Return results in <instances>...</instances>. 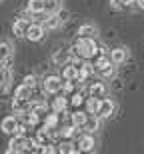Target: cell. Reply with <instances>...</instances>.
I'll use <instances>...</instances> for the list:
<instances>
[{"label": "cell", "mask_w": 144, "mask_h": 154, "mask_svg": "<svg viewBox=\"0 0 144 154\" xmlns=\"http://www.w3.org/2000/svg\"><path fill=\"white\" fill-rule=\"evenodd\" d=\"M88 92H90V96L104 98V94H106V86H104L102 82H94V84H90V88H88Z\"/></svg>", "instance_id": "obj_17"}, {"label": "cell", "mask_w": 144, "mask_h": 154, "mask_svg": "<svg viewBox=\"0 0 144 154\" xmlns=\"http://www.w3.org/2000/svg\"><path fill=\"white\" fill-rule=\"evenodd\" d=\"M80 148H74V144L70 142L68 138H66V142L60 144V148H58V152H78Z\"/></svg>", "instance_id": "obj_27"}, {"label": "cell", "mask_w": 144, "mask_h": 154, "mask_svg": "<svg viewBox=\"0 0 144 154\" xmlns=\"http://www.w3.org/2000/svg\"><path fill=\"white\" fill-rule=\"evenodd\" d=\"M44 24H30L28 26V32H26V38L32 40V42H38V40L44 36Z\"/></svg>", "instance_id": "obj_5"}, {"label": "cell", "mask_w": 144, "mask_h": 154, "mask_svg": "<svg viewBox=\"0 0 144 154\" xmlns=\"http://www.w3.org/2000/svg\"><path fill=\"white\" fill-rule=\"evenodd\" d=\"M96 26H92V24H84V26H80L78 28V36L80 38H96Z\"/></svg>", "instance_id": "obj_15"}, {"label": "cell", "mask_w": 144, "mask_h": 154, "mask_svg": "<svg viewBox=\"0 0 144 154\" xmlns=\"http://www.w3.org/2000/svg\"><path fill=\"white\" fill-rule=\"evenodd\" d=\"M78 148L82 150V152H92L94 150V138L90 136V132H88L86 136L80 138V142H78Z\"/></svg>", "instance_id": "obj_12"}, {"label": "cell", "mask_w": 144, "mask_h": 154, "mask_svg": "<svg viewBox=\"0 0 144 154\" xmlns=\"http://www.w3.org/2000/svg\"><path fill=\"white\" fill-rule=\"evenodd\" d=\"M78 74H80V66H74V64H66V66H64L62 76L66 80H76V78H78Z\"/></svg>", "instance_id": "obj_14"}, {"label": "cell", "mask_w": 144, "mask_h": 154, "mask_svg": "<svg viewBox=\"0 0 144 154\" xmlns=\"http://www.w3.org/2000/svg\"><path fill=\"white\" fill-rule=\"evenodd\" d=\"M26 150H28V138H24V134H12L6 152H26Z\"/></svg>", "instance_id": "obj_2"}, {"label": "cell", "mask_w": 144, "mask_h": 154, "mask_svg": "<svg viewBox=\"0 0 144 154\" xmlns=\"http://www.w3.org/2000/svg\"><path fill=\"white\" fill-rule=\"evenodd\" d=\"M62 22H64L62 14H60V12H54V14H50V16L46 18V22H44V28H46V30H54V28H58V26H60Z\"/></svg>", "instance_id": "obj_8"}, {"label": "cell", "mask_w": 144, "mask_h": 154, "mask_svg": "<svg viewBox=\"0 0 144 154\" xmlns=\"http://www.w3.org/2000/svg\"><path fill=\"white\" fill-rule=\"evenodd\" d=\"M18 116L14 114V116H6L2 122H0V130L4 132V134H16V130H18Z\"/></svg>", "instance_id": "obj_4"}, {"label": "cell", "mask_w": 144, "mask_h": 154, "mask_svg": "<svg viewBox=\"0 0 144 154\" xmlns=\"http://www.w3.org/2000/svg\"><path fill=\"white\" fill-rule=\"evenodd\" d=\"M86 118H88V112H80V110H76L74 114H72V124H76L78 128H84Z\"/></svg>", "instance_id": "obj_20"}, {"label": "cell", "mask_w": 144, "mask_h": 154, "mask_svg": "<svg viewBox=\"0 0 144 154\" xmlns=\"http://www.w3.org/2000/svg\"><path fill=\"white\" fill-rule=\"evenodd\" d=\"M66 104H68V100H66L64 96H60V98H56V100H54L52 108H54V112H62V110L66 108Z\"/></svg>", "instance_id": "obj_26"}, {"label": "cell", "mask_w": 144, "mask_h": 154, "mask_svg": "<svg viewBox=\"0 0 144 154\" xmlns=\"http://www.w3.org/2000/svg\"><path fill=\"white\" fill-rule=\"evenodd\" d=\"M28 26H30V22L26 18H18L16 22L12 24V32H14V36L22 38V36H26V32H28Z\"/></svg>", "instance_id": "obj_6"}, {"label": "cell", "mask_w": 144, "mask_h": 154, "mask_svg": "<svg viewBox=\"0 0 144 154\" xmlns=\"http://www.w3.org/2000/svg\"><path fill=\"white\" fill-rule=\"evenodd\" d=\"M24 82H26L28 86H32V88H34V84H36V78H34V76H26V78H24Z\"/></svg>", "instance_id": "obj_31"}, {"label": "cell", "mask_w": 144, "mask_h": 154, "mask_svg": "<svg viewBox=\"0 0 144 154\" xmlns=\"http://www.w3.org/2000/svg\"><path fill=\"white\" fill-rule=\"evenodd\" d=\"M110 58H112V64H122V62H126L128 50H126V48H114V50L110 52Z\"/></svg>", "instance_id": "obj_10"}, {"label": "cell", "mask_w": 144, "mask_h": 154, "mask_svg": "<svg viewBox=\"0 0 144 154\" xmlns=\"http://www.w3.org/2000/svg\"><path fill=\"white\" fill-rule=\"evenodd\" d=\"M82 102H84V96H82L80 92H76L74 96H72V104H74V106H80Z\"/></svg>", "instance_id": "obj_29"}, {"label": "cell", "mask_w": 144, "mask_h": 154, "mask_svg": "<svg viewBox=\"0 0 144 154\" xmlns=\"http://www.w3.org/2000/svg\"><path fill=\"white\" fill-rule=\"evenodd\" d=\"M100 102L102 98H96V96H90L86 102V112L88 114H98V108H100Z\"/></svg>", "instance_id": "obj_18"}, {"label": "cell", "mask_w": 144, "mask_h": 154, "mask_svg": "<svg viewBox=\"0 0 144 154\" xmlns=\"http://www.w3.org/2000/svg\"><path fill=\"white\" fill-rule=\"evenodd\" d=\"M72 90H74L72 80H66V82H64V86H62V92H66V94H68V92H72Z\"/></svg>", "instance_id": "obj_30"}, {"label": "cell", "mask_w": 144, "mask_h": 154, "mask_svg": "<svg viewBox=\"0 0 144 154\" xmlns=\"http://www.w3.org/2000/svg\"><path fill=\"white\" fill-rule=\"evenodd\" d=\"M136 4H138V8H142V10H144V0H136Z\"/></svg>", "instance_id": "obj_33"}, {"label": "cell", "mask_w": 144, "mask_h": 154, "mask_svg": "<svg viewBox=\"0 0 144 154\" xmlns=\"http://www.w3.org/2000/svg\"><path fill=\"white\" fill-rule=\"evenodd\" d=\"M134 2H136V0H118V4H120V6H132Z\"/></svg>", "instance_id": "obj_32"}, {"label": "cell", "mask_w": 144, "mask_h": 154, "mask_svg": "<svg viewBox=\"0 0 144 154\" xmlns=\"http://www.w3.org/2000/svg\"><path fill=\"white\" fill-rule=\"evenodd\" d=\"M100 116L98 114H88V118H86V124H84V128H82V130H86V132H90V134H92V132H96L98 130V126H100Z\"/></svg>", "instance_id": "obj_11"}, {"label": "cell", "mask_w": 144, "mask_h": 154, "mask_svg": "<svg viewBox=\"0 0 144 154\" xmlns=\"http://www.w3.org/2000/svg\"><path fill=\"white\" fill-rule=\"evenodd\" d=\"M100 74H102L104 78H112V76H114V66H108V68L100 70Z\"/></svg>", "instance_id": "obj_28"}, {"label": "cell", "mask_w": 144, "mask_h": 154, "mask_svg": "<svg viewBox=\"0 0 144 154\" xmlns=\"http://www.w3.org/2000/svg\"><path fill=\"white\" fill-rule=\"evenodd\" d=\"M94 68H96V66H92L90 62H84V64L80 66V74H78V80H80V82H84V80H86L88 76L94 72Z\"/></svg>", "instance_id": "obj_21"}, {"label": "cell", "mask_w": 144, "mask_h": 154, "mask_svg": "<svg viewBox=\"0 0 144 154\" xmlns=\"http://www.w3.org/2000/svg\"><path fill=\"white\" fill-rule=\"evenodd\" d=\"M76 128H78V126L76 124H68V126H62V130H60V134H62V138H72L74 136V132H76Z\"/></svg>", "instance_id": "obj_25"}, {"label": "cell", "mask_w": 144, "mask_h": 154, "mask_svg": "<svg viewBox=\"0 0 144 154\" xmlns=\"http://www.w3.org/2000/svg\"><path fill=\"white\" fill-rule=\"evenodd\" d=\"M0 76H2V66H0Z\"/></svg>", "instance_id": "obj_34"}, {"label": "cell", "mask_w": 144, "mask_h": 154, "mask_svg": "<svg viewBox=\"0 0 144 154\" xmlns=\"http://www.w3.org/2000/svg\"><path fill=\"white\" fill-rule=\"evenodd\" d=\"M112 112H114V102L108 100V98H102L100 108H98V116H100V118H110Z\"/></svg>", "instance_id": "obj_7"}, {"label": "cell", "mask_w": 144, "mask_h": 154, "mask_svg": "<svg viewBox=\"0 0 144 154\" xmlns=\"http://www.w3.org/2000/svg\"><path fill=\"white\" fill-rule=\"evenodd\" d=\"M58 114H60V112H54V114H46V118H44V124H46L48 128H52V130H54V128L58 126Z\"/></svg>", "instance_id": "obj_24"}, {"label": "cell", "mask_w": 144, "mask_h": 154, "mask_svg": "<svg viewBox=\"0 0 144 154\" xmlns=\"http://www.w3.org/2000/svg\"><path fill=\"white\" fill-rule=\"evenodd\" d=\"M74 54L86 58V60L96 56L98 46H96V42H94V38H80V36H78V40H76V44H74Z\"/></svg>", "instance_id": "obj_1"}, {"label": "cell", "mask_w": 144, "mask_h": 154, "mask_svg": "<svg viewBox=\"0 0 144 154\" xmlns=\"http://www.w3.org/2000/svg\"><path fill=\"white\" fill-rule=\"evenodd\" d=\"M28 10L32 12V14L46 12V0H28Z\"/></svg>", "instance_id": "obj_13"}, {"label": "cell", "mask_w": 144, "mask_h": 154, "mask_svg": "<svg viewBox=\"0 0 144 154\" xmlns=\"http://www.w3.org/2000/svg\"><path fill=\"white\" fill-rule=\"evenodd\" d=\"M70 58H72V52L60 50V52H56V54L52 56V60H54V64H56V66H66V64L70 62Z\"/></svg>", "instance_id": "obj_9"}, {"label": "cell", "mask_w": 144, "mask_h": 154, "mask_svg": "<svg viewBox=\"0 0 144 154\" xmlns=\"http://www.w3.org/2000/svg\"><path fill=\"white\" fill-rule=\"evenodd\" d=\"M12 56V48L8 42H0V64H4L6 60H10Z\"/></svg>", "instance_id": "obj_19"}, {"label": "cell", "mask_w": 144, "mask_h": 154, "mask_svg": "<svg viewBox=\"0 0 144 154\" xmlns=\"http://www.w3.org/2000/svg\"><path fill=\"white\" fill-rule=\"evenodd\" d=\"M110 62H112V58H110L108 54H102V56H98V58H96V64H94V66H96V70L100 72V70L108 68Z\"/></svg>", "instance_id": "obj_22"}, {"label": "cell", "mask_w": 144, "mask_h": 154, "mask_svg": "<svg viewBox=\"0 0 144 154\" xmlns=\"http://www.w3.org/2000/svg\"><path fill=\"white\" fill-rule=\"evenodd\" d=\"M30 90H32V86H28L26 82H22V84L18 86L16 90H14V98H20V100H26V98H30Z\"/></svg>", "instance_id": "obj_16"}, {"label": "cell", "mask_w": 144, "mask_h": 154, "mask_svg": "<svg viewBox=\"0 0 144 154\" xmlns=\"http://www.w3.org/2000/svg\"><path fill=\"white\" fill-rule=\"evenodd\" d=\"M62 86H64V82H62L60 76H46V78H44V90L50 92V94L60 92V90H62Z\"/></svg>", "instance_id": "obj_3"}, {"label": "cell", "mask_w": 144, "mask_h": 154, "mask_svg": "<svg viewBox=\"0 0 144 154\" xmlns=\"http://www.w3.org/2000/svg\"><path fill=\"white\" fill-rule=\"evenodd\" d=\"M60 8H62V0H46V12L48 14L60 12Z\"/></svg>", "instance_id": "obj_23"}]
</instances>
